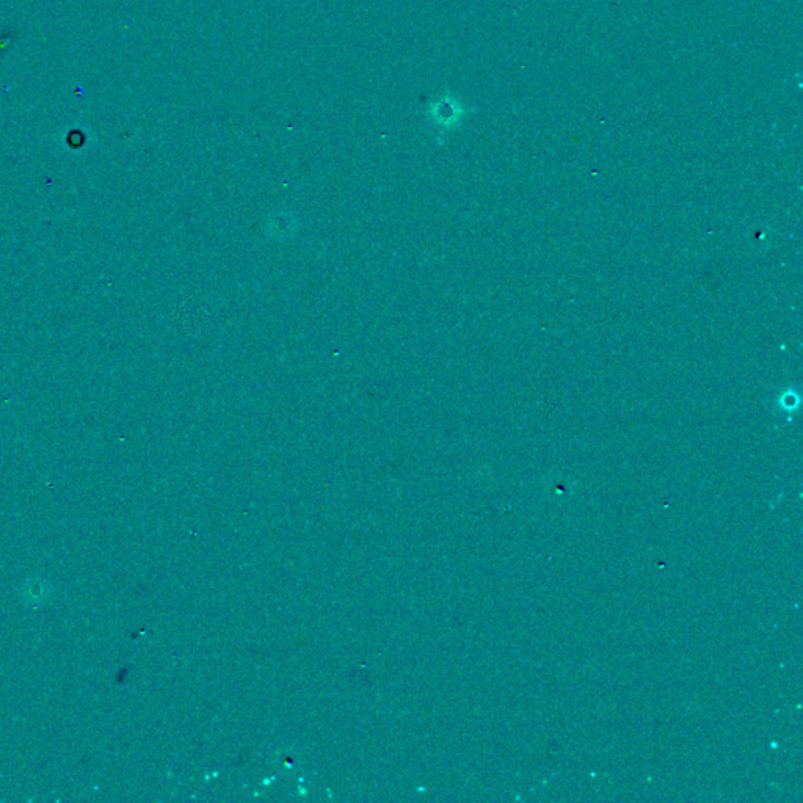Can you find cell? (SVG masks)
Returning a JSON list of instances; mask_svg holds the SVG:
<instances>
[]
</instances>
